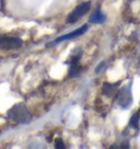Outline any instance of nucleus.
<instances>
[{
    "label": "nucleus",
    "instance_id": "obj_1",
    "mask_svg": "<svg viewBox=\"0 0 140 149\" xmlns=\"http://www.w3.org/2000/svg\"><path fill=\"white\" fill-rule=\"evenodd\" d=\"M8 117L18 124H25L31 121L32 115L23 103H18L8 111Z\"/></svg>",
    "mask_w": 140,
    "mask_h": 149
},
{
    "label": "nucleus",
    "instance_id": "obj_2",
    "mask_svg": "<svg viewBox=\"0 0 140 149\" xmlns=\"http://www.w3.org/2000/svg\"><path fill=\"white\" fill-rule=\"evenodd\" d=\"M116 101L118 105L123 109H128L132 103V94H131V84L124 86L121 90L117 91Z\"/></svg>",
    "mask_w": 140,
    "mask_h": 149
},
{
    "label": "nucleus",
    "instance_id": "obj_3",
    "mask_svg": "<svg viewBox=\"0 0 140 149\" xmlns=\"http://www.w3.org/2000/svg\"><path fill=\"white\" fill-rule=\"evenodd\" d=\"M81 54H82V49L80 47H77L73 53L70 56L68 63L70 64V68H69V77L70 78H76L80 76L81 71H82V68L80 67L79 65V61L81 58Z\"/></svg>",
    "mask_w": 140,
    "mask_h": 149
},
{
    "label": "nucleus",
    "instance_id": "obj_4",
    "mask_svg": "<svg viewBox=\"0 0 140 149\" xmlns=\"http://www.w3.org/2000/svg\"><path fill=\"white\" fill-rule=\"evenodd\" d=\"M90 7H91L90 1H85V2L80 3L79 6H77L75 9L68 14V17L66 19V22L67 23H75V22H77L80 18H82L84 14L89 11Z\"/></svg>",
    "mask_w": 140,
    "mask_h": 149
},
{
    "label": "nucleus",
    "instance_id": "obj_5",
    "mask_svg": "<svg viewBox=\"0 0 140 149\" xmlns=\"http://www.w3.org/2000/svg\"><path fill=\"white\" fill-rule=\"evenodd\" d=\"M22 40L19 37L0 36V48L3 49H17L22 46Z\"/></svg>",
    "mask_w": 140,
    "mask_h": 149
},
{
    "label": "nucleus",
    "instance_id": "obj_6",
    "mask_svg": "<svg viewBox=\"0 0 140 149\" xmlns=\"http://www.w3.org/2000/svg\"><path fill=\"white\" fill-rule=\"evenodd\" d=\"M88 30H89V25H88V24H83L81 28L75 30L73 32L68 33V34H66V35H62V36L58 37V38H57V40H55V41L51 43V44H56V43L64 42V41H67V40H71V38H73V37L80 36V35L84 34V33L87 32Z\"/></svg>",
    "mask_w": 140,
    "mask_h": 149
},
{
    "label": "nucleus",
    "instance_id": "obj_7",
    "mask_svg": "<svg viewBox=\"0 0 140 149\" xmlns=\"http://www.w3.org/2000/svg\"><path fill=\"white\" fill-rule=\"evenodd\" d=\"M118 86H119V82H116V84L104 82V84H103V87H102V91L106 97H113V95L116 93Z\"/></svg>",
    "mask_w": 140,
    "mask_h": 149
},
{
    "label": "nucleus",
    "instance_id": "obj_8",
    "mask_svg": "<svg viewBox=\"0 0 140 149\" xmlns=\"http://www.w3.org/2000/svg\"><path fill=\"white\" fill-rule=\"evenodd\" d=\"M105 20H106V15L103 13L100 8H98V9L95 10L89 18V21L91 23H98V24L103 23Z\"/></svg>",
    "mask_w": 140,
    "mask_h": 149
},
{
    "label": "nucleus",
    "instance_id": "obj_9",
    "mask_svg": "<svg viewBox=\"0 0 140 149\" xmlns=\"http://www.w3.org/2000/svg\"><path fill=\"white\" fill-rule=\"evenodd\" d=\"M139 124H140V110L135 112L130 117L129 121V127L134 128V130H139Z\"/></svg>",
    "mask_w": 140,
    "mask_h": 149
},
{
    "label": "nucleus",
    "instance_id": "obj_10",
    "mask_svg": "<svg viewBox=\"0 0 140 149\" xmlns=\"http://www.w3.org/2000/svg\"><path fill=\"white\" fill-rule=\"evenodd\" d=\"M55 148H57V149H64L65 148L64 140L61 139V138H56V139H55Z\"/></svg>",
    "mask_w": 140,
    "mask_h": 149
},
{
    "label": "nucleus",
    "instance_id": "obj_11",
    "mask_svg": "<svg viewBox=\"0 0 140 149\" xmlns=\"http://www.w3.org/2000/svg\"><path fill=\"white\" fill-rule=\"evenodd\" d=\"M104 68H106V61H102V63L95 68V74H100Z\"/></svg>",
    "mask_w": 140,
    "mask_h": 149
}]
</instances>
